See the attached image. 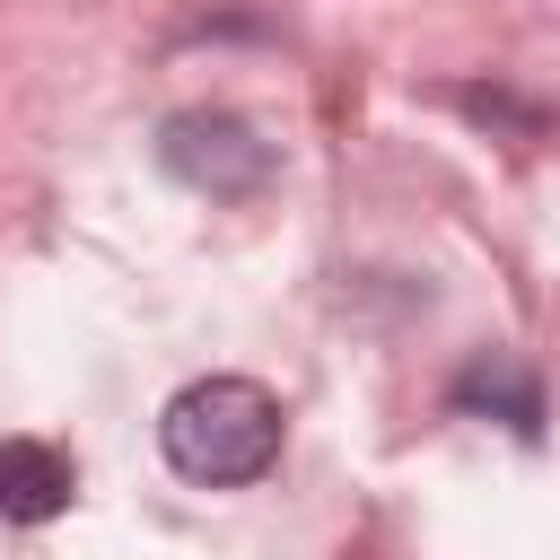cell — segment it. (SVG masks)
I'll return each instance as SVG.
<instances>
[{"instance_id":"1","label":"cell","mask_w":560,"mask_h":560,"mask_svg":"<svg viewBox=\"0 0 560 560\" xmlns=\"http://www.w3.org/2000/svg\"><path fill=\"white\" fill-rule=\"evenodd\" d=\"M158 446L201 490H245L280 464V394L254 376H192L158 411Z\"/></svg>"},{"instance_id":"2","label":"cell","mask_w":560,"mask_h":560,"mask_svg":"<svg viewBox=\"0 0 560 560\" xmlns=\"http://www.w3.org/2000/svg\"><path fill=\"white\" fill-rule=\"evenodd\" d=\"M158 158H166L175 184H192V192H210V201H245V192H262V184L280 175L271 140H262L245 114H228V105H184V114H166Z\"/></svg>"},{"instance_id":"3","label":"cell","mask_w":560,"mask_h":560,"mask_svg":"<svg viewBox=\"0 0 560 560\" xmlns=\"http://www.w3.org/2000/svg\"><path fill=\"white\" fill-rule=\"evenodd\" d=\"M70 455L44 446V438H9L0 446V525H44L70 508Z\"/></svg>"},{"instance_id":"4","label":"cell","mask_w":560,"mask_h":560,"mask_svg":"<svg viewBox=\"0 0 560 560\" xmlns=\"http://www.w3.org/2000/svg\"><path fill=\"white\" fill-rule=\"evenodd\" d=\"M455 411H490V420H508L516 438H542V385H534L508 350H490V359H472V368L455 376Z\"/></svg>"},{"instance_id":"5","label":"cell","mask_w":560,"mask_h":560,"mask_svg":"<svg viewBox=\"0 0 560 560\" xmlns=\"http://www.w3.org/2000/svg\"><path fill=\"white\" fill-rule=\"evenodd\" d=\"M455 105H464L472 122H508V131H525V140L542 131V105H516L508 88H455Z\"/></svg>"}]
</instances>
